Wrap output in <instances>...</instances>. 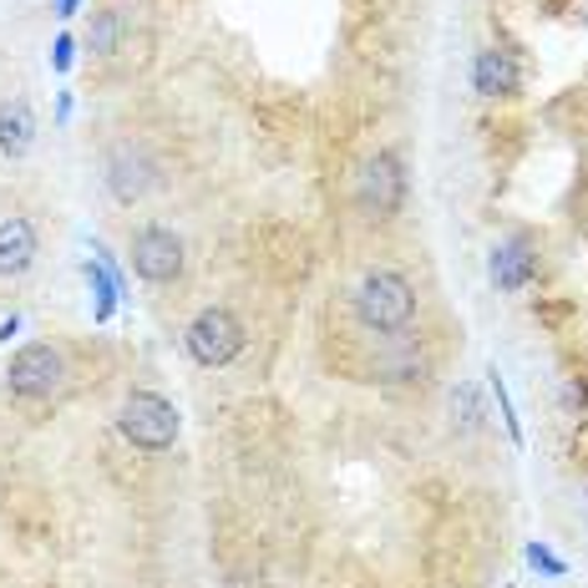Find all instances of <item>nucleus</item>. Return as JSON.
I'll return each mask as SVG.
<instances>
[{
	"label": "nucleus",
	"instance_id": "14",
	"mask_svg": "<svg viewBox=\"0 0 588 588\" xmlns=\"http://www.w3.org/2000/svg\"><path fill=\"white\" fill-rule=\"evenodd\" d=\"M493 396H497V416H503L507 436H513V442H523V421H517L513 396H507V385H503V375H497V371H493Z\"/></svg>",
	"mask_w": 588,
	"mask_h": 588
},
{
	"label": "nucleus",
	"instance_id": "4",
	"mask_svg": "<svg viewBox=\"0 0 588 588\" xmlns=\"http://www.w3.org/2000/svg\"><path fill=\"white\" fill-rule=\"evenodd\" d=\"M183 340H188V355L198 365H228L244 350V324L214 305V310L193 314V324H188V336Z\"/></svg>",
	"mask_w": 588,
	"mask_h": 588
},
{
	"label": "nucleus",
	"instance_id": "17",
	"mask_svg": "<svg viewBox=\"0 0 588 588\" xmlns=\"http://www.w3.org/2000/svg\"><path fill=\"white\" fill-rule=\"evenodd\" d=\"M82 11V0H56V16H76Z\"/></svg>",
	"mask_w": 588,
	"mask_h": 588
},
{
	"label": "nucleus",
	"instance_id": "13",
	"mask_svg": "<svg viewBox=\"0 0 588 588\" xmlns=\"http://www.w3.org/2000/svg\"><path fill=\"white\" fill-rule=\"evenodd\" d=\"M452 411H462V432H477L482 426V416H487V411H482V401H477V391H472V385H456V396H452Z\"/></svg>",
	"mask_w": 588,
	"mask_h": 588
},
{
	"label": "nucleus",
	"instance_id": "15",
	"mask_svg": "<svg viewBox=\"0 0 588 588\" xmlns=\"http://www.w3.org/2000/svg\"><path fill=\"white\" fill-rule=\"evenodd\" d=\"M528 564L538 568V574H548V578H568V564L558 558V553L543 548V543H528Z\"/></svg>",
	"mask_w": 588,
	"mask_h": 588
},
{
	"label": "nucleus",
	"instance_id": "1",
	"mask_svg": "<svg viewBox=\"0 0 588 588\" xmlns=\"http://www.w3.org/2000/svg\"><path fill=\"white\" fill-rule=\"evenodd\" d=\"M355 314H361L365 330L396 336V330L411 324V314H416V289H411L406 275H396V269H375V275H365L361 289H355Z\"/></svg>",
	"mask_w": 588,
	"mask_h": 588
},
{
	"label": "nucleus",
	"instance_id": "5",
	"mask_svg": "<svg viewBox=\"0 0 588 588\" xmlns=\"http://www.w3.org/2000/svg\"><path fill=\"white\" fill-rule=\"evenodd\" d=\"M133 269L147 279V285H178L183 275V239L173 228H137L133 234Z\"/></svg>",
	"mask_w": 588,
	"mask_h": 588
},
{
	"label": "nucleus",
	"instance_id": "2",
	"mask_svg": "<svg viewBox=\"0 0 588 588\" xmlns=\"http://www.w3.org/2000/svg\"><path fill=\"white\" fill-rule=\"evenodd\" d=\"M178 406L168 396H157V391H133V396L122 401L117 411V432L137 446V452H168L178 442Z\"/></svg>",
	"mask_w": 588,
	"mask_h": 588
},
{
	"label": "nucleus",
	"instance_id": "10",
	"mask_svg": "<svg viewBox=\"0 0 588 588\" xmlns=\"http://www.w3.org/2000/svg\"><path fill=\"white\" fill-rule=\"evenodd\" d=\"M37 265V224L31 218H6L0 224V279H16Z\"/></svg>",
	"mask_w": 588,
	"mask_h": 588
},
{
	"label": "nucleus",
	"instance_id": "3",
	"mask_svg": "<svg viewBox=\"0 0 588 588\" xmlns=\"http://www.w3.org/2000/svg\"><path fill=\"white\" fill-rule=\"evenodd\" d=\"M61 381H66V361H61V350L41 345V340L21 345L6 365V385H11L16 401H47L61 391Z\"/></svg>",
	"mask_w": 588,
	"mask_h": 588
},
{
	"label": "nucleus",
	"instance_id": "7",
	"mask_svg": "<svg viewBox=\"0 0 588 588\" xmlns=\"http://www.w3.org/2000/svg\"><path fill=\"white\" fill-rule=\"evenodd\" d=\"M147 183H153V163H147L143 147H133V143L112 147V153H107V188H112V198H117V204H137V198L147 193Z\"/></svg>",
	"mask_w": 588,
	"mask_h": 588
},
{
	"label": "nucleus",
	"instance_id": "9",
	"mask_svg": "<svg viewBox=\"0 0 588 588\" xmlns=\"http://www.w3.org/2000/svg\"><path fill=\"white\" fill-rule=\"evenodd\" d=\"M472 86H477V96H513L517 86H523V72H517L513 51H477V61H472Z\"/></svg>",
	"mask_w": 588,
	"mask_h": 588
},
{
	"label": "nucleus",
	"instance_id": "8",
	"mask_svg": "<svg viewBox=\"0 0 588 588\" xmlns=\"http://www.w3.org/2000/svg\"><path fill=\"white\" fill-rule=\"evenodd\" d=\"M487 275H493L497 289L517 295V289H528L538 279V254H533L528 239H503L493 249V259H487Z\"/></svg>",
	"mask_w": 588,
	"mask_h": 588
},
{
	"label": "nucleus",
	"instance_id": "11",
	"mask_svg": "<svg viewBox=\"0 0 588 588\" xmlns=\"http://www.w3.org/2000/svg\"><path fill=\"white\" fill-rule=\"evenodd\" d=\"M31 143H37V117H31V107H25L21 96H11V102H0V157H25L31 153Z\"/></svg>",
	"mask_w": 588,
	"mask_h": 588
},
{
	"label": "nucleus",
	"instance_id": "16",
	"mask_svg": "<svg viewBox=\"0 0 588 588\" xmlns=\"http://www.w3.org/2000/svg\"><path fill=\"white\" fill-rule=\"evenodd\" d=\"M51 61H56V72H66V66H72V37H56V47H51Z\"/></svg>",
	"mask_w": 588,
	"mask_h": 588
},
{
	"label": "nucleus",
	"instance_id": "12",
	"mask_svg": "<svg viewBox=\"0 0 588 588\" xmlns=\"http://www.w3.org/2000/svg\"><path fill=\"white\" fill-rule=\"evenodd\" d=\"M117 41H122L117 16H112V11H96L92 16V31H86V47H92L96 56H112V51H117Z\"/></svg>",
	"mask_w": 588,
	"mask_h": 588
},
{
	"label": "nucleus",
	"instance_id": "6",
	"mask_svg": "<svg viewBox=\"0 0 588 588\" xmlns=\"http://www.w3.org/2000/svg\"><path fill=\"white\" fill-rule=\"evenodd\" d=\"M406 198V173H401L396 153H375L361 173V208L375 218H391Z\"/></svg>",
	"mask_w": 588,
	"mask_h": 588
}]
</instances>
